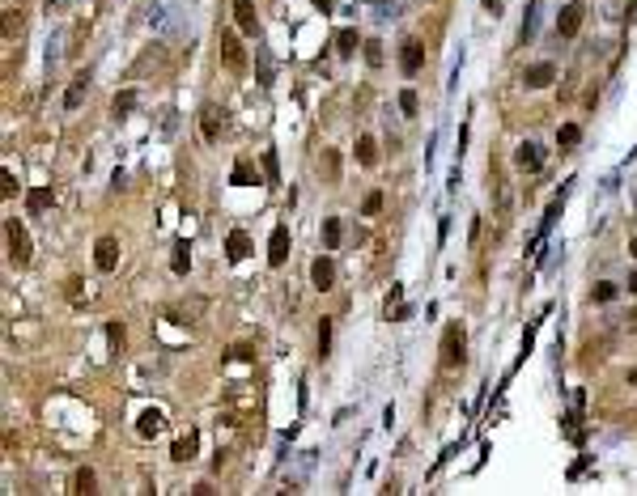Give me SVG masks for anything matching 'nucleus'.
<instances>
[{"instance_id":"31","label":"nucleus","mask_w":637,"mask_h":496,"mask_svg":"<svg viewBox=\"0 0 637 496\" xmlns=\"http://www.w3.org/2000/svg\"><path fill=\"white\" fill-rule=\"evenodd\" d=\"M365 60L379 68V64H383V47H379V43H365Z\"/></svg>"},{"instance_id":"4","label":"nucleus","mask_w":637,"mask_h":496,"mask_svg":"<svg viewBox=\"0 0 637 496\" xmlns=\"http://www.w3.org/2000/svg\"><path fill=\"white\" fill-rule=\"evenodd\" d=\"M400 68H404L408 77H416V73L425 68V43H420V38H404V47H400Z\"/></svg>"},{"instance_id":"40","label":"nucleus","mask_w":637,"mask_h":496,"mask_svg":"<svg viewBox=\"0 0 637 496\" xmlns=\"http://www.w3.org/2000/svg\"><path fill=\"white\" fill-rule=\"evenodd\" d=\"M629 326H633V331H637V310H633V314H629Z\"/></svg>"},{"instance_id":"22","label":"nucleus","mask_w":637,"mask_h":496,"mask_svg":"<svg viewBox=\"0 0 637 496\" xmlns=\"http://www.w3.org/2000/svg\"><path fill=\"white\" fill-rule=\"evenodd\" d=\"M323 242H328V250H336V246H340V220H336V216H328V220H323Z\"/></svg>"},{"instance_id":"35","label":"nucleus","mask_w":637,"mask_h":496,"mask_svg":"<svg viewBox=\"0 0 637 496\" xmlns=\"http://www.w3.org/2000/svg\"><path fill=\"white\" fill-rule=\"evenodd\" d=\"M565 433H569V437H573V441H578V437H582V428H578V416H565Z\"/></svg>"},{"instance_id":"38","label":"nucleus","mask_w":637,"mask_h":496,"mask_svg":"<svg viewBox=\"0 0 637 496\" xmlns=\"http://www.w3.org/2000/svg\"><path fill=\"white\" fill-rule=\"evenodd\" d=\"M629 293H637V271H633V276H629Z\"/></svg>"},{"instance_id":"9","label":"nucleus","mask_w":637,"mask_h":496,"mask_svg":"<svg viewBox=\"0 0 637 496\" xmlns=\"http://www.w3.org/2000/svg\"><path fill=\"white\" fill-rule=\"evenodd\" d=\"M285 259H289V230H285V225H277V230H272V242H268V263H272V267H281Z\"/></svg>"},{"instance_id":"2","label":"nucleus","mask_w":637,"mask_h":496,"mask_svg":"<svg viewBox=\"0 0 637 496\" xmlns=\"http://www.w3.org/2000/svg\"><path fill=\"white\" fill-rule=\"evenodd\" d=\"M463 344H467V340H463V326H459V322H451V326H446V336H442V365H446V369L463 365Z\"/></svg>"},{"instance_id":"20","label":"nucleus","mask_w":637,"mask_h":496,"mask_svg":"<svg viewBox=\"0 0 637 496\" xmlns=\"http://www.w3.org/2000/svg\"><path fill=\"white\" fill-rule=\"evenodd\" d=\"M170 267H175V276H187V267H191V255H187V242H179V246H175V255H170Z\"/></svg>"},{"instance_id":"12","label":"nucleus","mask_w":637,"mask_h":496,"mask_svg":"<svg viewBox=\"0 0 637 496\" xmlns=\"http://www.w3.org/2000/svg\"><path fill=\"white\" fill-rule=\"evenodd\" d=\"M310 280H314V289H332L336 263H332V259H314V263H310Z\"/></svg>"},{"instance_id":"6","label":"nucleus","mask_w":637,"mask_h":496,"mask_svg":"<svg viewBox=\"0 0 637 496\" xmlns=\"http://www.w3.org/2000/svg\"><path fill=\"white\" fill-rule=\"evenodd\" d=\"M582 13H587V9H582V0H569V5L561 9V17H557V34H561V38H573V34L582 30Z\"/></svg>"},{"instance_id":"19","label":"nucleus","mask_w":637,"mask_h":496,"mask_svg":"<svg viewBox=\"0 0 637 496\" xmlns=\"http://www.w3.org/2000/svg\"><path fill=\"white\" fill-rule=\"evenodd\" d=\"M111 110H115V119H124L128 110H136V89H124V93H115V102H111Z\"/></svg>"},{"instance_id":"24","label":"nucleus","mask_w":637,"mask_h":496,"mask_svg":"<svg viewBox=\"0 0 637 496\" xmlns=\"http://www.w3.org/2000/svg\"><path fill=\"white\" fill-rule=\"evenodd\" d=\"M557 140H561V144H565V149H573V144H578V140H582V128H578V123H565V128H561V132H557Z\"/></svg>"},{"instance_id":"41","label":"nucleus","mask_w":637,"mask_h":496,"mask_svg":"<svg viewBox=\"0 0 637 496\" xmlns=\"http://www.w3.org/2000/svg\"><path fill=\"white\" fill-rule=\"evenodd\" d=\"M629 255H633V259H637V238H633V242H629Z\"/></svg>"},{"instance_id":"5","label":"nucleus","mask_w":637,"mask_h":496,"mask_svg":"<svg viewBox=\"0 0 637 496\" xmlns=\"http://www.w3.org/2000/svg\"><path fill=\"white\" fill-rule=\"evenodd\" d=\"M514 165H518V170H527V174H536L540 165H544V149H540L536 140H522V144L514 149Z\"/></svg>"},{"instance_id":"25","label":"nucleus","mask_w":637,"mask_h":496,"mask_svg":"<svg viewBox=\"0 0 637 496\" xmlns=\"http://www.w3.org/2000/svg\"><path fill=\"white\" fill-rule=\"evenodd\" d=\"M259 85H272V60H268V47H259Z\"/></svg>"},{"instance_id":"29","label":"nucleus","mask_w":637,"mask_h":496,"mask_svg":"<svg viewBox=\"0 0 637 496\" xmlns=\"http://www.w3.org/2000/svg\"><path fill=\"white\" fill-rule=\"evenodd\" d=\"M400 110H404V115H416V110H420V102H416V93H412V89H404V93H400Z\"/></svg>"},{"instance_id":"28","label":"nucleus","mask_w":637,"mask_h":496,"mask_svg":"<svg viewBox=\"0 0 637 496\" xmlns=\"http://www.w3.org/2000/svg\"><path fill=\"white\" fill-rule=\"evenodd\" d=\"M536 26H540V17H536V5H531V9H527V22H522V43L536 38Z\"/></svg>"},{"instance_id":"26","label":"nucleus","mask_w":637,"mask_h":496,"mask_svg":"<svg viewBox=\"0 0 637 496\" xmlns=\"http://www.w3.org/2000/svg\"><path fill=\"white\" fill-rule=\"evenodd\" d=\"M332 352V322L323 318V322H318V356H328Z\"/></svg>"},{"instance_id":"21","label":"nucleus","mask_w":637,"mask_h":496,"mask_svg":"<svg viewBox=\"0 0 637 496\" xmlns=\"http://www.w3.org/2000/svg\"><path fill=\"white\" fill-rule=\"evenodd\" d=\"M73 492H81V496L98 492V488H94V471H89V467H81V471H77V479H73Z\"/></svg>"},{"instance_id":"16","label":"nucleus","mask_w":637,"mask_h":496,"mask_svg":"<svg viewBox=\"0 0 637 496\" xmlns=\"http://www.w3.org/2000/svg\"><path fill=\"white\" fill-rule=\"evenodd\" d=\"M85 85H89V73H77V77H73V89L64 93V110H77V106H81V98H85Z\"/></svg>"},{"instance_id":"37","label":"nucleus","mask_w":637,"mask_h":496,"mask_svg":"<svg viewBox=\"0 0 637 496\" xmlns=\"http://www.w3.org/2000/svg\"><path fill=\"white\" fill-rule=\"evenodd\" d=\"M0 191H5V195H13V191H17V183H13V174H9V170H5V183H0Z\"/></svg>"},{"instance_id":"30","label":"nucleus","mask_w":637,"mask_h":496,"mask_svg":"<svg viewBox=\"0 0 637 496\" xmlns=\"http://www.w3.org/2000/svg\"><path fill=\"white\" fill-rule=\"evenodd\" d=\"M22 30V17H17V9H5V38H13Z\"/></svg>"},{"instance_id":"1","label":"nucleus","mask_w":637,"mask_h":496,"mask_svg":"<svg viewBox=\"0 0 637 496\" xmlns=\"http://www.w3.org/2000/svg\"><path fill=\"white\" fill-rule=\"evenodd\" d=\"M5 238H9V263L26 267V263H30V234L22 230V220H17V216H9V220H5Z\"/></svg>"},{"instance_id":"13","label":"nucleus","mask_w":637,"mask_h":496,"mask_svg":"<svg viewBox=\"0 0 637 496\" xmlns=\"http://www.w3.org/2000/svg\"><path fill=\"white\" fill-rule=\"evenodd\" d=\"M200 128H204V140H217V136H221V128H226V115H221L217 106H204Z\"/></svg>"},{"instance_id":"33","label":"nucleus","mask_w":637,"mask_h":496,"mask_svg":"<svg viewBox=\"0 0 637 496\" xmlns=\"http://www.w3.org/2000/svg\"><path fill=\"white\" fill-rule=\"evenodd\" d=\"M379 208H383V195H379V191H374V195H365V216H374Z\"/></svg>"},{"instance_id":"32","label":"nucleus","mask_w":637,"mask_h":496,"mask_svg":"<svg viewBox=\"0 0 637 496\" xmlns=\"http://www.w3.org/2000/svg\"><path fill=\"white\" fill-rule=\"evenodd\" d=\"M616 297V285H595V301H612Z\"/></svg>"},{"instance_id":"8","label":"nucleus","mask_w":637,"mask_h":496,"mask_svg":"<svg viewBox=\"0 0 637 496\" xmlns=\"http://www.w3.org/2000/svg\"><path fill=\"white\" fill-rule=\"evenodd\" d=\"M522 81H527V89H544V85H552L557 81V68L544 60V64H531L527 73H522Z\"/></svg>"},{"instance_id":"15","label":"nucleus","mask_w":637,"mask_h":496,"mask_svg":"<svg viewBox=\"0 0 637 496\" xmlns=\"http://www.w3.org/2000/svg\"><path fill=\"white\" fill-rule=\"evenodd\" d=\"M226 255H230L234 263H238V259H247V255H251V238H247L242 230H234V234L226 238Z\"/></svg>"},{"instance_id":"10","label":"nucleus","mask_w":637,"mask_h":496,"mask_svg":"<svg viewBox=\"0 0 637 496\" xmlns=\"http://www.w3.org/2000/svg\"><path fill=\"white\" fill-rule=\"evenodd\" d=\"M234 22L242 34H259V17H255V5L251 0H234Z\"/></svg>"},{"instance_id":"11","label":"nucleus","mask_w":637,"mask_h":496,"mask_svg":"<svg viewBox=\"0 0 637 496\" xmlns=\"http://www.w3.org/2000/svg\"><path fill=\"white\" fill-rule=\"evenodd\" d=\"M162 428H166V416L157 412V407H145V412H140V420H136V433H140V437H157Z\"/></svg>"},{"instance_id":"34","label":"nucleus","mask_w":637,"mask_h":496,"mask_svg":"<svg viewBox=\"0 0 637 496\" xmlns=\"http://www.w3.org/2000/svg\"><path fill=\"white\" fill-rule=\"evenodd\" d=\"M106 336H111V344H119V348H124V326H119V322L106 326Z\"/></svg>"},{"instance_id":"27","label":"nucleus","mask_w":637,"mask_h":496,"mask_svg":"<svg viewBox=\"0 0 637 496\" xmlns=\"http://www.w3.org/2000/svg\"><path fill=\"white\" fill-rule=\"evenodd\" d=\"M263 174H268V183H281V165H277V153H272V149L263 153Z\"/></svg>"},{"instance_id":"3","label":"nucleus","mask_w":637,"mask_h":496,"mask_svg":"<svg viewBox=\"0 0 637 496\" xmlns=\"http://www.w3.org/2000/svg\"><path fill=\"white\" fill-rule=\"evenodd\" d=\"M221 64H226L230 73H242V68H247V51H242V43H238L234 30H221Z\"/></svg>"},{"instance_id":"43","label":"nucleus","mask_w":637,"mask_h":496,"mask_svg":"<svg viewBox=\"0 0 637 496\" xmlns=\"http://www.w3.org/2000/svg\"><path fill=\"white\" fill-rule=\"evenodd\" d=\"M47 5H51V0H47Z\"/></svg>"},{"instance_id":"23","label":"nucleus","mask_w":637,"mask_h":496,"mask_svg":"<svg viewBox=\"0 0 637 496\" xmlns=\"http://www.w3.org/2000/svg\"><path fill=\"white\" fill-rule=\"evenodd\" d=\"M336 51H340V55H353V51H357V30H340V34H336Z\"/></svg>"},{"instance_id":"14","label":"nucleus","mask_w":637,"mask_h":496,"mask_svg":"<svg viewBox=\"0 0 637 496\" xmlns=\"http://www.w3.org/2000/svg\"><path fill=\"white\" fill-rule=\"evenodd\" d=\"M196 446H200V437H196V433H187V437H179V441H175L170 458H175V463H191V458H196Z\"/></svg>"},{"instance_id":"42","label":"nucleus","mask_w":637,"mask_h":496,"mask_svg":"<svg viewBox=\"0 0 637 496\" xmlns=\"http://www.w3.org/2000/svg\"><path fill=\"white\" fill-rule=\"evenodd\" d=\"M629 382H633V386H637V369H633V373H629Z\"/></svg>"},{"instance_id":"7","label":"nucleus","mask_w":637,"mask_h":496,"mask_svg":"<svg viewBox=\"0 0 637 496\" xmlns=\"http://www.w3.org/2000/svg\"><path fill=\"white\" fill-rule=\"evenodd\" d=\"M94 263H98V271H115V263H119V242H115V238H98Z\"/></svg>"},{"instance_id":"17","label":"nucleus","mask_w":637,"mask_h":496,"mask_svg":"<svg viewBox=\"0 0 637 496\" xmlns=\"http://www.w3.org/2000/svg\"><path fill=\"white\" fill-rule=\"evenodd\" d=\"M51 204H56L51 187H34V191L26 195V208H30V212H43V208H51Z\"/></svg>"},{"instance_id":"36","label":"nucleus","mask_w":637,"mask_h":496,"mask_svg":"<svg viewBox=\"0 0 637 496\" xmlns=\"http://www.w3.org/2000/svg\"><path fill=\"white\" fill-rule=\"evenodd\" d=\"M247 179H251V170H247V161H238V165H234V183H247Z\"/></svg>"},{"instance_id":"39","label":"nucleus","mask_w":637,"mask_h":496,"mask_svg":"<svg viewBox=\"0 0 637 496\" xmlns=\"http://www.w3.org/2000/svg\"><path fill=\"white\" fill-rule=\"evenodd\" d=\"M314 5H318V9H323V13H328V9H332V0H314Z\"/></svg>"},{"instance_id":"18","label":"nucleus","mask_w":637,"mask_h":496,"mask_svg":"<svg viewBox=\"0 0 637 496\" xmlns=\"http://www.w3.org/2000/svg\"><path fill=\"white\" fill-rule=\"evenodd\" d=\"M357 161H361V165H374V161H379V144H374V136H361V140H357Z\"/></svg>"}]
</instances>
